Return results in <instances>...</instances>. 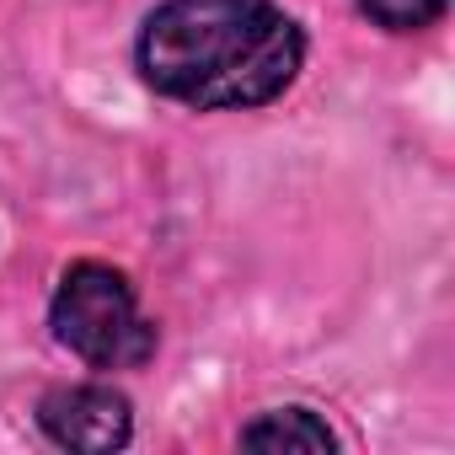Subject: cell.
<instances>
[{
  "instance_id": "277c9868",
  "label": "cell",
  "mask_w": 455,
  "mask_h": 455,
  "mask_svg": "<svg viewBox=\"0 0 455 455\" xmlns=\"http://www.w3.org/2000/svg\"><path fill=\"white\" fill-rule=\"evenodd\" d=\"M236 444L242 450H306V455H322V450H338L343 439H338V428L316 412V407H306V402H284V407H263L258 418H247L242 428H236Z\"/></svg>"
},
{
  "instance_id": "5b68a950",
  "label": "cell",
  "mask_w": 455,
  "mask_h": 455,
  "mask_svg": "<svg viewBox=\"0 0 455 455\" xmlns=\"http://www.w3.org/2000/svg\"><path fill=\"white\" fill-rule=\"evenodd\" d=\"M444 6L450 0H359V17L391 38H412V33H428L444 22Z\"/></svg>"
},
{
  "instance_id": "7a4b0ae2",
  "label": "cell",
  "mask_w": 455,
  "mask_h": 455,
  "mask_svg": "<svg viewBox=\"0 0 455 455\" xmlns=\"http://www.w3.org/2000/svg\"><path fill=\"white\" fill-rule=\"evenodd\" d=\"M49 332L54 343L81 359L86 370H145L161 348V327L145 316L124 268L81 258L54 279L49 295Z\"/></svg>"
},
{
  "instance_id": "6da1fadb",
  "label": "cell",
  "mask_w": 455,
  "mask_h": 455,
  "mask_svg": "<svg viewBox=\"0 0 455 455\" xmlns=\"http://www.w3.org/2000/svg\"><path fill=\"white\" fill-rule=\"evenodd\" d=\"M140 81L193 113H252L306 70V28L274 0H161L134 38Z\"/></svg>"
},
{
  "instance_id": "3957f363",
  "label": "cell",
  "mask_w": 455,
  "mask_h": 455,
  "mask_svg": "<svg viewBox=\"0 0 455 455\" xmlns=\"http://www.w3.org/2000/svg\"><path fill=\"white\" fill-rule=\"evenodd\" d=\"M33 423L54 450L113 455V450H129V439H134V402L113 380L49 386L33 407Z\"/></svg>"
}]
</instances>
